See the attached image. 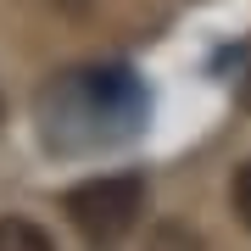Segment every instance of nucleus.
Listing matches in <instances>:
<instances>
[{"label": "nucleus", "mask_w": 251, "mask_h": 251, "mask_svg": "<svg viewBox=\"0 0 251 251\" xmlns=\"http://www.w3.org/2000/svg\"><path fill=\"white\" fill-rule=\"evenodd\" d=\"M39 117V140L62 156H84L100 145L128 140L145 123V95L134 84V73L123 67H84L50 78L34 100Z\"/></svg>", "instance_id": "1"}, {"label": "nucleus", "mask_w": 251, "mask_h": 251, "mask_svg": "<svg viewBox=\"0 0 251 251\" xmlns=\"http://www.w3.org/2000/svg\"><path fill=\"white\" fill-rule=\"evenodd\" d=\"M145 212V179L140 173H106L78 190H67V218L90 246H117Z\"/></svg>", "instance_id": "2"}, {"label": "nucleus", "mask_w": 251, "mask_h": 251, "mask_svg": "<svg viewBox=\"0 0 251 251\" xmlns=\"http://www.w3.org/2000/svg\"><path fill=\"white\" fill-rule=\"evenodd\" d=\"M0 251H56L50 234L28 218H0Z\"/></svg>", "instance_id": "3"}, {"label": "nucleus", "mask_w": 251, "mask_h": 251, "mask_svg": "<svg viewBox=\"0 0 251 251\" xmlns=\"http://www.w3.org/2000/svg\"><path fill=\"white\" fill-rule=\"evenodd\" d=\"M145 251H201V234H190L184 224H162Z\"/></svg>", "instance_id": "4"}, {"label": "nucleus", "mask_w": 251, "mask_h": 251, "mask_svg": "<svg viewBox=\"0 0 251 251\" xmlns=\"http://www.w3.org/2000/svg\"><path fill=\"white\" fill-rule=\"evenodd\" d=\"M229 201H234V218L251 229V162L234 168V184H229Z\"/></svg>", "instance_id": "5"}, {"label": "nucleus", "mask_w": 251, "mask_h": 251, "mask_svg": "<svg viewBox=\"0 0 251 251\" xmlns=\"http://www.w3.org/2000/svg\"><path fill=\"white\" fill-rule=\"evenodd\" d=\"M240 106H251V50H246V67H240Z\"/></svg>", "instance_id": "6"}]
</instances>
